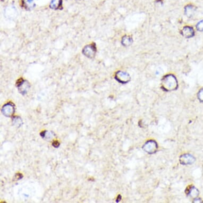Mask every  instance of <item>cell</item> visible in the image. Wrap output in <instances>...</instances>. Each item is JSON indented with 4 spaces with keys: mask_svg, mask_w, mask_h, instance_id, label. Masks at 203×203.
<instances>
[{
    "mask_svg": "<svg viewBox=\"0 0 203 203\" xmlns=\"http://www.w3.org/2000/svg\"><path fill=\"white\" fill-rule=\"evenodd\" d=\"M195 161L194 157L192 156V155L185 154L180 157L181 163L184 165L192 164Z\"/></svg>",
    "mask_w": 203,
    "mask_h": 203,
    "instance_id": "obj_8",
    "label": "cell"
},
{
    "mask_svg": "<svg viewBox=\"0 0 203 203\" xmlns=\"http://www.w3.org/2000/svg\"><path fill=\"white\" fill-rule=\"evenodd\" d=\"M52 134H53L52 133H50V132H48V131H43V132L40 133V136H41V137L44 138L49 139H51L52 137H53Z\"/></svg>",
    "mask_w": 203,
    "mask_h": 203,
    "instance_id": "obj_13",
    "label": "cell"
},
{
    "mask_svg": "<svg viewBox=\"0 0 203 203\" xmlns=\"http://www.w3.org/2000/svg\"><path fill=\"white\" fill-rule=\"evenodd\" d=\"M96 51V49L95 45H88L84 47L82 53L84 55L89 58H93L94 57Z\"/></svg>",
    "mask_w": 203,
    "mask_h": 203,
    "instance_id": "obj_2",
    "label": "cell"
},
{
    "mask_svg": "<svg viewBox=\"0 0 203 203\" xmlns=\"http://www.w3.org/2000/svg\"><path fill=\"white\" fill-rule=\"evenodd\" d=\"M182 34L185 37H191L194 35V31L192 27H185L182 30Z\"/></svg>",
    "mask_w": 203,
    "mask_h": 203,
    "instance_id": "obj_10",
    "label": "cell"
},
{
    "mask_svg": "<svg viewBox=\"0 0 203 203\" xmlns=\"http://www.w3.org/2000/svg\"><path fill=\"white\" fill-rule=\"evenodd\" d=\"M115 78L122 83H126L129 81L130 76L128 73L122 71H119L115 75Z\"/></svg>",
    "mask_w": 203,
    "mask_h": 203,
    "instance_id": "obj_7",
    "label": "cell"
},
{
    "mask_svg": "<svg viewBox=\"0 0 203 203\" xmlns=\"http://www.w3.org/2000/svg\"><path fill=\"white\" fill-rule=\"evenodd\" d=\"M143 150L149 153H154L157 150V143L153 140L148 141L146 143L143 147Z\"/></svg>",
    "mask_w": 203,
    "mask_h": 203,
    "instance_id": "obj_6",
    "label": "cell"
},
{
    "mask_svg": "<svg viewBox=\"0 0 203 203\" xmlns=\"http://www.w3.org/2000/svg\"><path fill=\"white\" fill-rule=\"evenodd\" d=\"M16 179H21V178H22V176L21 175V174H17L16 175Z\"/></svg>",
    "mask_w": 203,
    "mask_h": 203,
    "instance_id": "obj_20",
    "label": "cell"
},
{
    "mask_svg": "<svg viewBox=\"0 0 203 203\" xmlns=\"http://www.w3.org/2000/svg\"><path fill=\"white\" fill-rule=\"evenodd\" d=\"M195 11V9L194 7H193L192 5H189L185 9V12L188 17H191L192 16L194 13Z\"/></svg>",
    "mask_w": 203,
    "mask_h": 203,
    "instance_id": "obj_12",
    "label": "cell"
},
{
    "mask_svg": "<svg viewBox=\"0 0 203 203\" xmlns=\"http://www.w3.org/2000/svg\"><path fill=\"white\" fill-rule=\"evenodd\" d=\"M22 7L27 10H30L34 9L35 7V3L33 0H22L21 1Z\"/></svg>",
    "mask_w": 203,
    "mask_h": 203,
    "instance_id": "obj_9",
    "label": "cell"
},
{
    "mask_svg": "<svg viewBox=\"0 0 203 203\" xmlns=\"http://www.w3.org/2000/svg\"><path fill=\"white\" fill-rule=\"evenodd\" d=\"M189 194L191 195V196L192 197L197 196V195H198L199 192L197 189H196L195 187H193L192 189H190Z\"/></svg>",
    "mask_w": 203,
    "mask_h": 203,
    "instance_id": "obj_16",
    "label": "cell"
},
{
    "mask_svg": "<svg viewBox=\"0 0 203 203\" xmlns=\"http://www.w3.org/2000/svg\"><path fill=\"white\" fill-rule=\"evenodd\" d=\"M12 120H13V124H15L16 126H17L18 127H19L22 124V120L21 119V118L19 117H15L13 118Z\"/></svg>",
    "mask_w": 203,
    "mask_h": 203,
    "instance_id": "obj_14",
    "label": "cell"
},
{
    "mask_svg": "<svg viewBox=\"0 0 203 203\" xmlns=\"http://www.w3.org/2000/svg\"><path fill=\"white\" fill-rule=\"evenodd\" d=\"M53 146L55 148H57L60 146V143L58 141H54L53 143Z\"/></svg>",
    "mask_w": 203,
    "mask_h": 203,
    "instance_id": "obj_19",
    "label": "cell"
},
{
    "mask_svg": "<svg viewBox=\"0 0 203 203\" xmlns=\"http://www.w3.org/2000/svg\"><path fill=\"white\" fill-rule=\"evenodd\" d=\"M62 0H52L50 7L51 9H60L62 6Z\"/></svg>",
    "mask_w": 203,
    "mask_h": 203,
    "instance_id": "obj_11",
    "label": "cell"
},
{
    "mask_svg": "<svg viewBox=\"0 0 203 203\" xmlns=\"http://www.w3.org/2000/svg\"><path fill=\"white\" fill-rule=\"evenodd\" d=\"M17 86L20 93L24 95L26 94L30 87L28 82L22 79H20L18 80L17 83Z\"/></svg>",
    "mask_w": 203,
    "mask_h": 203,
    "instance_id": "obj_3",
    "label": "cell"
},
{
    "mask_svg": "<svg viewBox=\"0 0 203 203\" xmlns=\"http://www.w3.org/2000/svg\"><path fill=\"white\" fill-rule=\"evenodd\" d=\"M198 96V98L199 100L201 102H203V89H201V91L199 92Z\"/></svg>",
    "mask_w": 203,
    "mask_h": 203,
    "instance_id": "obj_18",
    "label": "cell"
},
{
    "mask_svg": "<svg viewBox=\"0 0 203 203\" xmlns=\"http://www.w3.org/2000/svg\"><path fill=\"white\" fill-rule=\"evenodd\" d=\"M197 29L199 31H203V20H201L197 24Z\"/></svg>",
    "mask_w": 203,
    "mask_h": 203,
    "instance_id": "obj_17",
    "label": "cell"
},
{
    "mask_svg": "<svg viewBox=\"0 0 203 203\" xmlns=\"http://www.w3.org/2000/svg\"><path fill=\"white\" fill-rule=\"evenodd\" d=\"M5 14L7 18L12 19L17 17L18 12L15 7L12 5H10L7 7L5 9Z\"/></svg>",
    "mask_w": 203,
    "mask_h": 203,
    "instance_id": "obj_5",
    "label": "cell"
},
{
    "mask_svg": "<svg viewBox=\"0 0 203 203\" xmlns=\"http://www.w3.org/2000/svg\"><path fill=\"white\" fill-rule=\"evenodd\" d=\"M122 42V44L124 45L127 46V45L130 44V43H131V40H130V38L128 37V36H125L123 38Z\"/></svg>",
    "mask_w": 203,
    "mask_h": 203,
    "instance_id": "obj_15",
    "label": "cell"
},
{
    "mask_svg": "<svg viewBox=\"0 0 203 203\" xmlns=\"http://www.w3.org/2000/svg\"><path fill=\"white\" fill-rule=\"evenodd\" d=\"M2 112L6 117H11L14 112V106L12 103L5 104L2 108Z\"/></svg>",
    "mask_w": 203,
    "mask_h": 203,
    "instance_id": "obj_4",
    "label": "cell"
},
{
    "mask_svg": "<svg viewBox=\"0 0 203 203\" xmlns=\"http://www.w3.org/2000/svg\"><path fill=\"white\" fill-rule=\"evenodd\" d=\"M162 84L164 89L168 90H173L177 87V80L173 76L168 75L164 78Z\"/></svg>",
    "mask_w": 203,
    "mask_h": 203,
    "instance_id": "obj_1",
    "label": "cell"
}]
</instances>
